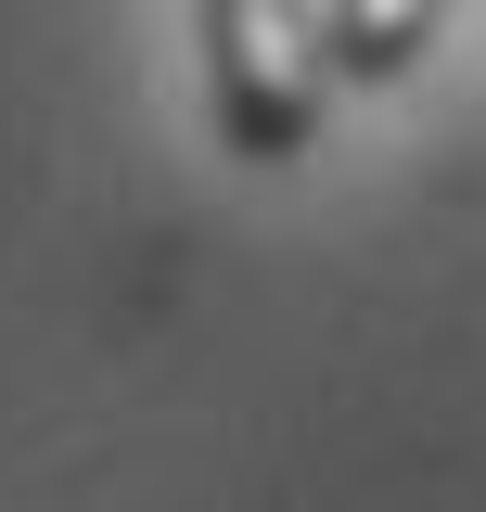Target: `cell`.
I'll return each instance as SVG.
<instances>
[{"mask_svg":"<svg viewBox=\"0 0 486 512\" xmlns=\"http://www.w3.org/2000/svg\"><path fill=\"white\" fill-rule=\"evenodd\" d=\"M320 90H333V52L307 0H205V103L243 167H295Z\"/></svg>","mask_w":486,"mask_h":512,"instance_id":"1","label":"cell"},{"mask_svg":"<svg viewBox=\"0 0 486 512\" xmlns=\"http://www.w3.org/2000/svg\"><path fill=\"white\" fill-rule=\"evenodd\" d=\"M435 13L448 0H320V52H333V77L384 90V77H410V52L435 39Z\"/></svg>","mask_w":486,"mask_h":512,"instance_id":"2","label":"cell"}]
</instances>
